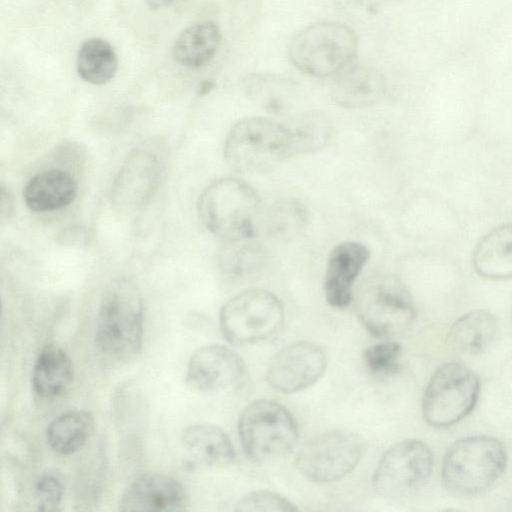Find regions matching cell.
Masks as SVG:
<instances>
[{
  "label": "cell",
  "instance_id": "obj_1",
  "mask_svg": "<svg viewBox=\"0 0 512 512\" xmlns=\"http://www.w3.org/2000/svg\"><path fill=\"white\" fill-rule=\"evenodd\" d=\"M143 300L136 282L129 277L113 279L104 289L95 325V346L104 360L124 364L141 351Z\"/></svg>",
  "mask_w": 512,
  "mask_h": 512
},
{
  "label": "cell",
  "instance_id": "obj_2",
  "mask_svg": "<svg viewBox=\"0 0 512 512\" xmlns=\"http://www.w3.org/2000/svg\"><path fill=\"white\" fill-rule=\"evenodd\" d=\"M507 466L505 446L497 438L481 435L455 441L447 450L441 478L454 496L472 498L485 493Z\"/></svg>",
  "mask_w": 512,
  "mask_h": 512
},
{
  "label": "cell",
  "instance_id": "obj_3",
  "mask_svg": "<svg viewBox=\"0 0 512 512\" xmlns=\"http://www.w3.org/2000/svg\"><path fill=\"white\" fill-rule=\"evenodd\" d=\"M262 212L259 194L236 177L214 180L202 191L197 202L202 224L223 240L256 236Z\"/></svg>",
  "mask_w": 512,
  "mask_h": 512
},
{
  "label": "cell",
  "instance_id": "obj_4",
  "mask_svg": "<svg viewBox=\"0 0 512 512\" xmlns=\"http://www.w3.org/2000/svg\"><path fill=\"white\" fill-rule=\"evenodd\" d=\"M223 152L233 170L247 174L271 171L292 157L285 125L259 116L237 121L226 137Z\"/></svg>",
  "mask_w": 512,
  "mask_h": 512
},
{
  "label": "cell",
  "instance_id": "obj_5",
  "mask_svg": "<svg viewBox=\"0 0 512 512\" xmlns=\"http://www.w3.org/2000/svg\"><path fill=\"white\" fill-rule=\"evenodd\" d=\"M353 299L359 321L377 338L401 335L415 322L413 298L405 284L394 275L370 276L358 287Z\"/></svg>",
  "mask_w": 512,
  "mask_h": 512
},
{
  "label": "cell",
  "instance_id": "obj_6",
  "mask_svg": "<svg viewBox=\"0 0 512 512\" xmlns=\"http://www.w3.org/2000/svg\"><path fill=\"white\" fill-rule=\"evenodd\" d=\"M358 39L344 23L322 21L300 30L291 40L289 56L293 65L313 77L335 75L356 57Z\"/></svg>",
  "mask_w": 512,
  "mask_h": 512
},
{
  "label": "cell",
  "instance_id": "obj_7",
  "mask_svg": "<svg viewBox=\"0 0 512 512\" xmlns=\"http://www.w3.org/2000/svg\"><path fill=\"white\" fill-rule=\"evenodd\" d=\"M237 429L243 452L256 463L287 455L299 437L293 415L271 400H257L246 406L239 416Z\"/></svg>",
  "mask_w": 512,
  "mask_h": 512
},
{
  "label": "cell",
  "instance_id": "obj_8",
  "mask_svg": "<svg viewBox=\"0 0 512 512\" xmlns=\"http://www.w3.org/2000/svg\"><path fill=\"white\" fill-rule=\"evenodd\" d=\"M479 393V378L470 368L445 363L432 374L424 390L423 418L436 428L452 426L473 411Z\"/></svg>",
  "mask_w": 512,
  "mask_h": 512
},
{
  "label": "cell",
  "instance_id": "obj_9",
  "mask_svg": "<svg viewBox=\"0 0 512 512\" xmlns=\"http://www.w3.org/2000/svg\"><path fill=\"white\" fill-rule=\"evenodd\" d=\"M284 321L280 299L262 288L245 290L220 309L219 326L225 339L235 345L261 342L274 335Z\"/></svg>",
  "mask_w": 512,
  "mask_h": 512
},
{
  "label": "cell",
  "instance_id": "obj_10",
  "mask_svg": "<svg viewBox=\"0 0 512 512\" xmlns=\"http://www.w3.org/2000/svg\"><path fill=\"white\" fill-rule=\"evenodd\" d=\"M365 452L364 439L345 429L323 432L299 450L295 465L310 481L330 483L351 473Z\"/></svg>",
  "mask_w": 512,
  "mask_h": 512
},
{
  "label": "cell",
  "instance_id": "obj_11",
  "mask_svg": "<svg viewBox=\"0 0 512 512\" xmlns=\"http://www.w3.org/2000/svg\"><path fill=\"white\" fill-rule=\"evenodd\" d=\"M167 145L161 138L145 140L135 147L121 165L111 188L113 205L124 212L143 207L162 179Z\"/></svg>",
  "mask_w": 512,
  "mask_h": 512
},
{
  "label": "cell",
  "instance_id": "obj_12",
  "mask_svg": "<svg viewBox=\"0 0 512 512\" xmlns=\"http://www.w3.org/2000/svg\"><path fill=\"white\" fill-rule=\"evenodd\" d=\"M432 469L433 455L429 447L420 440H403L382 455L372 485L383 497L400 498L421 487Z\"/></svg>",
  "mask_w": 512,
  "mask_h": 512
},
{
  "label": "cell",
  "instance_id": "obj_13",
  "mask_svg": "<svg viewBox=\"0 0 512 512\" xmlns=\"http://www.w3.org/2000/svg\"><path fill=\"white\" fill-rule=\"evenodd\" d=\"M327 367L324 348L309 341H299L281 349L270 360L266 379L276 391L291 394L315 384Z\"/></svg>",
  "mask_w": 512,
  "mask_h": 512
},
{
  "label": "cell",
  "instance_id": "obj_14",
  "mask_svg": "<svg viewBox=\"0 0 512 512\" xmlns=\"http://www.w3.org/2000/svg\"><path fill=\"white\" fill-rule=\"evenodd\" d=\"M246 373V365L236 352L224 345L210 344L191 355L186 382L194 390L215 392L241 384Z\"/></svg>",
  "mask_w": 512,
  "mask_h": 512
},
{
  "label": "cell",
  "instance_id": "obj_15",
  "mask_svg": "<svg viewBox=\"0 0 512 512\" xmlns=\"http://www.w3.org/2000/svg\"><path fill=\"white\" fill-rule=\"evenodd\" d=\"M369 257L370 250L356 241L341 242L331 250L324 275V295L330 306L344 309L351 303L354 283Z\"/></svg>",
  "mask_w": 512,
  "mask_h": 512
},
{
  "label": "cell",
  "instance_id": "obj_16",
  "mask_svg": "<svg viewBox=\"0 0 512 512\" xmlns=\"http://www.w3.org/2000/svg\"><path fill=\"white\" fill-rule=\"evenodd\" d=\"M187 493L177 479L160 473H148L135 479L119 502L121 511H183Z\"/></svg>",
  "mask_w": 512,
  "mask_h": 512
},
{
  "label": "cell",
  "instance_id": "obj_17",
  "mask_svg": "<svg viewBox=\"0 0 512 512\" xmlns=\"http://www.w3.org/2000/svg\"><path fill=\"white\" fill-rule=\"evenodd\" d=\"M386 92L383 74L369 65H357L344 71L331 90L333 101L343 108H366L378 103Z\"/></svg>",
  "mask_w": 512,
  "mask_h": 512
},
{
  "label": "cell",
  "instance_id": "obj_18",
  "mask_svg": "<svg viewBox=\"0 0 512 512\" xmlns=\"http://www.w3.org/2000/svg\"><path fill=\"white\" fill-rule=\"evenodd\" d=\"M181 442L193 464L205 468H223L235 460L228 435L218 426L198 423L186 427Z\"/></svg>",
  "mask_w": 512,
  "mask_h": 512
},
{
  "label": "cell",
  "instance_id": "obj_19",
  "mask_svg": "<svg viewBox=\"0 0 512 512\" xmlns=\"http://www.w3.org/2000/svg\"><path fill=\"white\" fill-rule=\"evenodd\" d=\"M77 195L75 179L60 169L44 170L25 185L23 199L29 210L52 212L69 206Z\"/></svg>",
  "mask_w": 512,
  "mask_h": 512
},
{
  "label": "cell",
  "instance_id": "obj_20",
  "mask_svg": "<svg viewBox=\"0 0 512 512\" xmlns=\"http://www.w3.org/2000/svg\"><path fill=\"white\" fill-rule=\"evenodd\" d=\"M472 265L486 279L512 278V222L493 228L479 239L473 250Z\"/></svg>",
  "mask_w": 512,
  "mask_h": 512
},
{
  "label": "cell",
  "instance_id": "obj_21",
  "mask_svg": "<svg viewBox=\"0 0 512 512\" xmlns=\"http://www.w3.org/2000/svg\"><path fill=\"white\" fill-rule=\"evenodd\" d=\"M31 376L33 391L39 397L56 398L62 395L73 381L72 360L58 344H46L35 359Z\"/></svg>",
  "mask_w": 512,
  "mask_h": 512
},
{
  "label": "cell",
  "instance_id": "obj_22",
  "mask_svg": "<svg viewBox=\"0 0 512 512\" xmlns=\"http://www.w3.org/2000/svg\"><path fill=\"white\" fill-rule=\"evenodd\" d=\"M499 332L496 317L489 311H470L451 325L447 343L456 353L478 355L485 352L495 342Z\"/></svg>",
  "mask_w": 512,
  "mask_h": 512
},
{
  "label": "cell",
  "instance_id": "obj_23",
  "mask_svg": "<svg viewBox=\"0 0 512 512\" xmlns=\"http://www.w3.org/2000/svg\"><path fill=\"white\" fill-rule=\"evenodd\" d=\"M221 42L219 26L212 21H199L185 28L175 39L172 55L177 63L200 68L214 57Z\"/></svg>",
  "mask_w": 512,
  "mask_h": 512
},
{
  "label": "cell",
  "instance_id": "obj_24",
  "mask_svg": "<svg viewBox=\"0 0 512 512\" xmlns=\"http://www.w3.org/2000/svg\"><path fill=\"white\" fill-rule=\"evenodd\" d=\"M241 88L248 99L274 115L289 110L296 92L291 79L266 72L245 75L241 80Z\"/></svg>",
  "mask_w": 512,
  "mask_h": 512
},
{
  "label": "cell",
  "instance_id": "obj_25",
  "mask_svg": "<svg viewBox=\"0 0 512 512\" xmlns=\"http://www.w3.org/2000/svg\"><path fill=\"white\" fill-rule=\"evenodd\" d=\"M94 428L95 420L89 411L69 410L49 423L46 429L47 443L57 454L71 455L86 444Z\"/></svg>",
  "mask_w": 512,
  "mask_h": 512
},
{
  "label": "cell",
  "instance_id": "obj_26",
  "mask_svg": "<svg viewBox=\"0 0 512 512\" xmlns=\"http://www.w3.org/2000/svg\"><path fill=\"white\" fill-rule=\"evenodd\" d=\"M284 125L289 135L292 157L319 152L326 147L332 134L329 118L318 110L298 113Z\"/></svg>",
  "mask_w": 512,
  "mask_h": 512
},
{
  "label": "cell",
  "instance_id": "obj_27",
  "mask_svg": "<svg viewBox=\"0 0 512 512\" xmlns=\"http://www.w3.org/2000/svg\"><path fill=\"white\" fill-rule=\"evenodd\" d=\"M118 59L112 45L102 38H89L79 47L76 68L79 77L93 85L111 81L117 71Z\"/></svg>",
  "mask_w": 512,
  "mask_h": 512
},
{
  "label": "cell",
  "instance_id": "obj_28",
  "mask_svg": "<svg viewBox=\"0 0 512 512\" xmlns=\"http://www.w3.org/2000/svg\"><path fill=\"white\" fill-rule=\"evenodd\" d=\"M266 232L280 240H291L306 228L309 213L306 206L295 198H285L272 204L263 214Z\"/></svg>",
  "mask_w": 512,
  "mask_h": 512
},
{
  "label": "cell",
  "instance_id": "obj_29",
  "mask_svg": "<svg viewBox=\"0 0 512 512\" xmlns=\"http://www.w3.org/2000/svg\"><path fill=\"white\" fill-rule=\"evenodd\" d=\"M265 259L256 236L223 240L219 253L221 268L228 274L244 275L260 267Z\"/></svg>",
  "mask_w": 512,
  "mask_h": 512
},
{
  "label": "cell",
  "instance_id": "obj_30",
  "mask_svg": "<svg viewBox=\"0 0 512 512\" xmlns=\"http://www.w3.org/2000/svg\"><path fill=\"white\" fill-rule=\"evenodd\" d=\"M401 346L394 340H387L367 347L363 359L368 370L376 376H387L397 371Z\"/></svg>",
  "mask_w": 512,
  "mask_h": 512
},
{
  "label": "cell",
  "instance_id": "obj_31",
  "mask_svg": "<svg viewBox=\"0 0 512 512\" xmlns=\"http://www.w3.org/2000/svg\"><path fill=\"white\" fill-rule=\"evenodd\" d=\"M235 510L241 512H294L298 508L277 492L257 490L243 496L236 503Z\"/></svg>",
  "mask_w": 512,
  "mask_h": 512
},
{
  "label": "cell",
  "instance_id": "obj_32",
  "mask_svg": "<svg viewBox=\"0 0 512 512\" xmlns=\"http://www.w3.org/2000/svg\"><path fill=\"white\" fill-rule=\"evenodd\" d=\"M64 492L62 478L55 471H45L36 480L35 497L40 511L59 510Z\"/></svg>",
  "mask_w": 512,
  "mask_h": 512
},
{
  "label": "cell",
  "instance_id": "obj_33",
  "mask_svg": "<svg viewBox=\"0 0 512 512\" xmlns=\"http://www.w3.org/2000/svg\"><path fill=\"white\" fill-rule=\"evenodd\" d=\"M336 8L346 15H373L393 0H333Z\"/></svg>",
  "mask_w": 512,
  "mask_h": 512
},
{
  "label": "cell",
  "instance_id": "obj_34",
  "mask_svg": "<svg viewBox=\"0 0 512 512\" xmlns=\"http://www.w3.org/2000/svg\"><path fill=\"white\" fill-rule=\"evenodd\" d=\"M87 236L86 231L81 227L71 226L63 231L60 236L64 243L68 244H80L84 242V238Z\"/></svg>",
  "mask_w": 512,
  "mask_h": 512
},
{
  "label": "cell",
  "instance_id": "obj_35",
  "mask_svg": "<svg viewBox=\"0 0 512 512\" xmlns=\"http://www.w3.org/2000/svg\"><path fill=\"white\" fill-rule=\"evenodd\" d=\"M0 196L1 218H9L12 213L13 202L9 190H7L3 185L1 186Z\"/></svg>",
  "mask_w": 512,
  "mask_h": 512
},
{
  "label": "cell",
  "instance_id": "obj_36",
  "mask_svg": "<svg viewBox=\"0 0 512 512\" xmlns=\"http://www.w3.org/2000/svg\"><path fill=\"white\" fill-rule=\"evenodd\" d=\"M151 9L168 8L182 3L185 0H144Z\"/></svg>",
  "mask_w": 512,
  "mask_h": 512
},
{
  "label": "cell",
  "instance_id": "obj_37",
  "mask_svg": "<svg viewBox=\"0 0 512 512\" xmlns=\"http://www.w3.org/2000/svg\"><path fill=\"white\" fill-rule=\"evenodd\" d=\"M215 85H216V83L211 79L203 80L198 86V90H197L198 95H200V96L207 95L214 89Z\"/></svg>",
  "mask_w": 512,
  "mask_h": 512
}]
</instances>
